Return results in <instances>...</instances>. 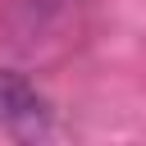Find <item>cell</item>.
<instances>
[{"label": "cell", "instance_id": "cell-1", "mask_svg": "<svg viewBox=\"0 0 146 146\" xmlns=\"http://www.w3.org/2000/svg\"><path fill=\"white\" fill-rule=\"evenodd\" d=\"M0 128L14 132V137L50 132V100L18 68H0Z\"/></svg>", "mask_w": 146, "mask_h": 146}]
</instances>
